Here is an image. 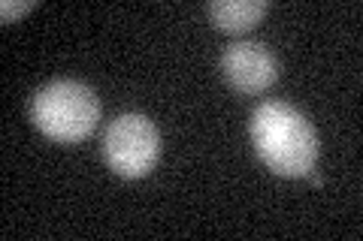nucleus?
<instances>
[{
	"mask_svg": "<svg viewBox=\"0 0 363 241\" xmlns=\"http://www.w3.org/2000/svg\"><path fill=\"white\" fill-rule=\"evenodd\" d=\"M255 151L281 178H306L318 160V136L309 118L291 102H260L248 121Z\"/></svg>",
	"mask_w": 363,
	"mask_h": 241,
	"instance_id": "obj_1",
	"label": "nucleus"
},
{
	"mask_svg": "<svg viewBox=\"0 0 363 241\" xmlns=\"http://www.w3.org/2000/svg\"><path fill=\"white\" fill-rule=\"evenodd\" d=\"M279 57L264 42L242 40L227 45L221 54V76L240 94H264L279 82Z\"/></svg>",
	"mask_w": 363,
	"mask_h": 241,
	"instance_id": "obj_4",
	"label": "nucleus"
},
{
	"mask_svg": "<svg viewBox=\"0 0 363 241\" xmlns=\"http://www.w3.org/2000/svg\"><path fill=\"white\" fill-rule=\"evenodd\" d=\"M104 160L121 178H143L161 160V130L140 112H124L104 136Z\"/></svg>",
	"mask_w": 363,
	"mask_h": 241,
	"instance_id": "obj_3",
	"label": "nucleus"
},
{
	"mask_svg": "<svg viewBox=\"0 0 363 241\" xmlns=\"http://www.w3.org/2000/svg\"><path fill=\"white\" fill-rule=\"evenodd\" d=\"M30 9H37V0H21V4H16V0H4V6H0V18H4V25H9V21L28 16Z\"/></svg>",
	"mask_w": 363,
	"mask_h": 241,
	"instance_id": "obj_6",
	"label": "nucleus"
},
{
	"mask_svg": "<svg viewBox=\"0 0 363 241\" xmlns=\"http://www.w3.org/2000/svg\"><path fill=\"white\" fill-rule=\"evenodd\" d=\"M97 121H100V100L94 88L76 82V78L52 82L30 97V124L43 136H49V139L61 145L88 139L97 130Z\"/></svg>",
	"mask_w": 363,
	"mask_h": 241,
	"instance_id": "obj_2",
	"label": "nucleus"
},
{
	"mask_svg": "<svg viewBox=\"0 0 363 241\" xmlns=\"http://www.w3.org/2000/svg\"><path fill=\"white\" fill-rule=\"evenodd\" d=\"M267 0H215L206 6L212 25L224 33H245L267 16Z\"/></svg>",
	"mask_w": 363,
	"mask_h": 241,
	"instance_id": "obj_5",
	"label": "nucleus"
}]
</instances>
